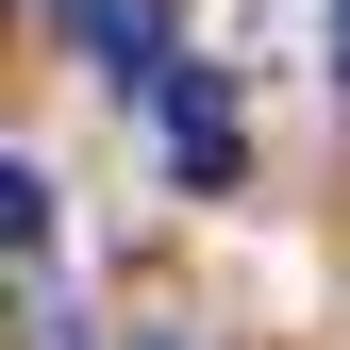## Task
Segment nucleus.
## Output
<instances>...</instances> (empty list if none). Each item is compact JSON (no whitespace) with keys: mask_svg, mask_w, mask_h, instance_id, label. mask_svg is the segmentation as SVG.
<instances>
[{"mask_svg":"<svg viewBox=\"0 0 350 350\" xmlns=\"http://www.w3.org/2000/svg\"><path fill=\"white\" fill-rule=\"evenodd\" d=\"M0 250H51V167L0 150Z\"/></svg>","mask_w":350,"mask_h":350,"instance_id":"nucleus-3","label":"nucleus"},{"mask_svg":"<svg viewBox=\"0 0 350 350\" xmlns=\"http://www.w3.org/2000/svg\"><path fill=\"white\" fill-rule=\"evenodd\" d=\"M67 51L150 100V83H167V0H67Z\"/></svg>","mask_w":350,"mask_h":350,"instance_id":"nucleus-1","label":"nucleus"},{"mask_svg":"<svg viewBox=\"0 0 350 350\" xmlns=\"http://www.w3.org/2000/svg\"><path fill=\"white\" fill-rule=\"evenodd\" d=\"M150 100H167V167H184V184H234V150H250L234 134V83H184V67H167Z\"/></svg>","mask_w":350,"mask_h":350,"instance_id":"nucleus-2","label":"nucleus"},{"mask_svg":"<svg viewBox=\"0 0 350 350\" xmlns=\"http://www.w3.org/2000/svg\"><path fill=\"white\" fill-rule=\"evenodd\" d=\"M334 83H350V0H334Z\"/></svg>","mask_w":350,"mask_h":350,"instance_id":"nucleus-4","label":"nucleus"}]
</instances>
